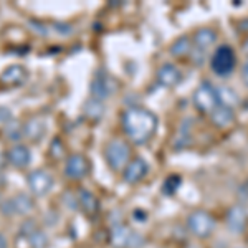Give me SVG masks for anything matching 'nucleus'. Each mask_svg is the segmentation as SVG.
Returning a JSON list of instances; mask_svg holds the SVG:
<instances>
[{
    "instance_id": "1",
    "label": "nucleus",
    "mask_w": 248,
    "mask_h": 248,
    "mask_svg": "<svg viewBox=\"0 0 248 248\" xmlns=\"http://www.w3.org/2000/svg\"><path fill=\"white\" fill-rule=\"evenodd\" d=\"M121 121L124 134L138 146L149 142L157 131V116L146 108H127Z\"/></svg>"
},
{
    "instance_id": "27",
    "label": "nucleus",
    "mask_w": 248,
    "mask_h": 248,
    "mask_svg": "<svg viewBox=\"0 0 248 248\" xmlns=\"http://www.w3.org/2000/svg\"><path fill=\"white\" fill-rule=\"evenodd\" d=\"M30 25L33 27V30L37 31L38 35H42V37H45V35H48V31H50V29L45 25V23H42V22H37V20H30Z\"/></svg>"
},
{
    "instance_id": "10",
    "label": "nucleus",
    "mask_w": 248,
    "mask_h": 248,
    "mask_svg": "<svg viewBox=\"0 0 248 248\" xmlns=\"http://www.w3.org/2000/svg\"><path fill=\"white\" fill-rule=\"evenodd\" d=\"M157 83L164 88H175L182 81V73L175 65L172 63H164L157 70Z\"/></svg>"
},
{
    "instance_id": "4",
    "label": "nucleus",
    "mask_w": 248,
    "mask_h": 248,
    "mask_svg": "<svg viewBox=\"0 0 248 248\" xmlns=\"http://www.w3.org/2000/svg\"><path fill=\"white\" fill-rule=\"evenodd\" d=\"M235 65H237V57H235L233 48L229 45H222L215 50V53L210 58V68L217 77H229L233 73Z\"/></svg>"
},
{
    "instance_id": "8",
    "label": "nucleus",
    "mask_w": 248,
    "mask_h": 248,
    "mask_svg": "<svg viewBox=\"0 0 248 248\" xmlns=\"http://www.w3.org/2000/svg\"><path fill=\"white\" fill-rule=\"evenodd\" d=\"M27 182H29L31 194L42 197V195H46L53 187V175L45 169H37L30 172Z\"/></svg>"
},
{
    "instance_id": "15",
    "label": "nucleus",
    "mask_w": 248,
    "mask_h": 248,
    "mask_svg": "<svg viewBox=\"0 0 248 248\" xmlns=\"http://www.w3.org/2000/svg\"><path fill=\"white\" fill-rule=\"evenodd\" d=\"M27 77H29V73L25 68L20 65H12L3 70V73L0 75V81L10 86H20L27 81Z\"/></svg>"
},
{
    "instance_id": "23",
    "label": "nucleus",
    "mask_w": 248,
    "mask_h": 248,
    "mask_svg": "<svg viewBox=\"0 0 248 248\" xmlns=\"http://www.w3.org/2000/svg\"><path fill=\"white\" fill-rule=\"evenodd\" d=\"M192 51V43L189 37H181L177 38L174 43L170 45V55L175 58H181V57H186Z\"/></svg>"
},
{
    "instance_id": "11",
    "label": "nucleus",
    "mask_w": 248,
    "mask_h": 248,
    "mask_svg": "<svg viewBox=\"0 0 248 248\" xmlns=\"http://www.w3.org/2000/svg\"><path fill=\"white\" fill-rule=\"evenodd\" d=\"M147 170H149L147 162L144 161L142 157H136L126 166L124 174H123V179L126 184H138L139 181H142V179L146 177Z\"/></svg>"
},
{
    "instance_id": "26",
    "label": "nucleus",
    "mask_w": 248,
    "mask_h": 248,
    "mask_svg": "<svg viewBox=\"0 0 248 248\" xmlns=\"http://www.w3.org/2000/svg\"><path fill=\"white\" fill-rule=\"evenodd\" d=\"M53 30L57 31V33L63 35V37H68V35L73 33V25H70V23H66V22H55Z\"/></svg>"
},
{
    "instance_id": "18",
    "label": "nucleus",
    "mask_w": 248,
    "mask_h": 248,
    "mask_svg": "<svg viewBox=\"0 0 248 248\" xmlns=\"http://www.w3.org/2000/svg\"><path fill=\"white\" fill-rule=\"evenodd\" d=\"M78 205L85 214L94 215L96 212H98L99 203H98V199L94 197V194H91L90 190L81 189L78 192Z\"/></svg>"
},
{
    "instance_id": "16",
    "label": "nucleus",
    "mask_w": 248,
    "mask_h": 248,
    "mask_svg": "<svg viewBox=\"0 0 248 248\" xmlns=\"http://www.w3.org/2000/svg\"><path fill=\"white\" fill-rule=\"evenodd\" d=\"M45 136V123L42 119L31 118L23 124V138H27L30 142H40Z\"/></svg>"
},
{
    "instance_id": "14",
    "label": "nucleus",
    "mask_w": 248,
    "mask_h": 248,
    "mask_svg": "<svg viewBox=\"0 0 248 248\" xmlns=\"http://www.w3.org/2000/svg\"><path fill=\"white\" fill-rule=\"evenodd\" d=\"M210 121H212V124H214L215 127H218V129H227V127H230L232 124H233L235 113H233V109H232V108L218 105L210 113Z\"/></svg>"
},
{
    "instance_id": "28",
    "label": "nucleus",
    "mask_w": 248,
    "mask_h": 248,
    "mask_svg": "<svg viewBox=\"0 0 248 248\" xmlns=\"http://www.w3.org/2000/svg\"><path fill=\"white\" fill-rule=\"evenodd\" d=\"M12 119H14V116H12V111L9 108L5 106H0V124H3L5 126L7 123H10Z\"/></svg>"
},
{
    "instance_id": "33",
    "label": "nucleus",
    "mask_w": 248,
    "mask_h": 248,
    "mask_svg": "<svg viewBox=\"0 0 248 248\" xmlns=\"http://www.w3.org/2000/svg\"><path fill=\"white\" fill-rule=\"evenodd\" d=\"M5 182H7V179H5V174H3V172L0 170V187H3V186H5Z\"/></svg>"
},
{
    "instance_id": "21",
    "label": "nucleus",
    "mask_w": 248,
    "mask_h": 248,
    "mask_svg": "<svg viewBox=\"0 0 248 248\" xmlns=\"http://www.w3.org/2000/svg\"><path fill=\"white\" fill-rule=\"evenodd\" d=\"M3 136H5L7 141L17 142L23 138V124L17 121V119H12L10 123H7L3 126Z\"/></svg>"
},
{
    "instance_id": "20",
    "label": "nucleus",
    "mask_w": 248,
    "mask_h": 248,
    "mask_svg": "<svg viewBox=\"0 0 248 248\" xmlns=\"http://www.w3.org/2000/svg\"><path fill=\"white\" fill-rule=\"evenodd\" d=\"M12 201V207H14V214L15 215H29L33 210V201L29 197L27 194H17Z\"/></svg>"
},
{
    "instance_id": "13",
    "label": "nucleus",
    "mask_w": 248,
    "mask_h": 248,
    "mask_svg": "<svg viewBox=\"0 0 248 248\" xmlns=\"http://www.w3.org/2000/svg\"><path fill=\"white\" fill-rule=\"evenodd\" d=\"M7 161L17 169H23L31 161V153L25 144H15L7 151Z\"/></svg>"
},
{
    "instance_id": "30",
    "label": "nucleus",
    "mask_w": 248,
    "mask_h": 248,
    "mask_svg": "<svg viewBox=\"0 0 248 248\" xmlns=\"http://www.w3.org/2000/svg\"><path fill=\"white\" fill-rule=\"evenodd\" d=\"M0 209H2V214L3 215H15L14 214V207H12V201L9 199V201H5V202H2V205H0Z\"/></svg>"
},
{
    "instance_id": "31",
    "label": "nucleus",
    "mask_w": 248,
    "mask_h": 248,
    "mask_svg": "<svg viewBox=\"0 0 248 248\" xmlns=\"http://www.w3.org/2000/svg\"><path fill=\"white\" fill-rule=\"evenodd\" d=\"M192 62H194L195 65H202V63L205 62V55H203V51L197 48V55H195V53L192 55Z\"/></svg>"
},
{
    "instance_id": "25",
    "label": "nucleus",
    "mask_w": 248,
    "mask_h": 248,
    "mask_svg": "<svg viewBox=\"0 0 248 248\" xmlns=\"http://www.w3.org/2000/svg\"><path fill=\"white\" fill-rule=\"evenodd\" d=\"M37 230H38L37 229V223H35V220H31V218L25 220V222L20 225V235H23V237H29L30 238Z\"/></svg>"
},
{
    "instance_id": "3",
    "label": "nucleus",
    "mask_w": 248,
    "mask_h": 248,
    "mask_svg": "<svg viewBox=\"0 0 248 248\" xmlns=\"http://www.w3.org/2000/svg\"><path fill=\"white\" fill-rule=\"evenodd\" d=\"M187 229L194 237L197 238H209L217 229L214 215L205 210H195L187 217Z\"/></svg>"
},
{
    "instance_id": "7",
    "label": "nucleus",
    "mask_w": 248,
    "mask_h": 248,
    "mask_svg": "<svg viewBox=\"0 0 248 248\" xmlns=\"http://www.w3.org/2000/svg\"><path fill=\"white\" fill-rule=\"evenodd\" d=\"M114 90H116V83L113 81V78H111L109 75L105 73V71H98L90 86L91 98L99 99V101H105V99L111 98Z\"/></svg>"
},
{
    "instance_id": "24",
    "label": "nucleus",
    "mask_w": 248,
    "mask_h": 248,
    "mask_svg": "<svg viewBox=\"0 0 248 248\" xmlns=\"http://www.w3.org/2000/svg\"><path fill=\"white\" fill-rule=\"evenodd\" d=\"M30 245L31 248H46L48 245V238L42 230H37L33 235L30 237Z\"/></svg>"
},
{
    "instance_id": "12",
    "label": "nucleus",
    "mask_w": 248,
    "mask_h": 248,
    "mask_svg": "<svg viewBox=\"0 0 248 248\" xmlns=\"http://www.w3.org/2000/svg\"><path fill=\"white\" fill-rule=\"evenodd\" d=\"M227 227L232 233L240 235L247 230V210L242 205H233L227 214Z\"/></svg>"
},
{
    "instance_id": "34",
    "label": "nucleus",
    "mask_w": 248,
    "mask_h": 248,
    "mask_svg": "<svg viewBox=\"0 0 248 248\" xmlns=\"http://www.w3.org/2000/svg\"><path fill=\"white\" fill-rule=\"evenodd\" d=\"M0 248H7V240L2 233H0Z\"/></svg>"
},
{
    "instance_id": "5",
    "label": "nucleus",
    "mask_w": 248,
    "mask_h": 248,
    "mask_svg": "<svg viewBox=\"0 0 248 248\" xmlns=\"http://www.w3.org/2000/svg\"><path fill=\"white\" fill-rule=\"evenodd\" d=\"M194 105L201 113L210 114L220 105L217 88L210 85L209 81H203L197 90L194 91Z\"/></svg>"
},
{
    "instance_id": "2",
    "label": "nucleus",
    "mask_w": 248,
    "mask_h": 248,
    "mask_svg": "<svg viewBox=\"0 0 248 248\" xmlns=\"http://www.w3.org/2000/svg\"><path fill=\"white\" fill-rule=\"evenodd\" d=\"M131 149L126 141L123 139H111L105 147V159L113 172L124 170L129 164Z\"/></svg>"
},
{
    "instance_id": "9",
    "label": "nucleus",
    "mask_w": 248,
    "mask_h": 248,
    "mask_svg": "<svg viewBox=\"0 0 248 248\" xmlns=\"http://www.w3.org/2000/svg\"><path fill=\"white\" fill-rule=\"evenodd\" d=\"M90 172V164L83 154H71L65 162V175L71 181H81Z\"/></svg>"
},
{
    "instance_id": "29",
    "label": "nucleus",
    "mask_w": 248,
    "mask_h": 248,
    "mask_svg": "<svg viewBox=\"0 0 248 248\" xmlns=\"http://www.w3.org/2000/svg\"><path fill=\"white\" fill-rule=\"evenodd\" d=\"M57 151H60V154H63V144L60 142L58 139H55L53 144H51V147H50V154L53 155V157H58Z\"/></svg>"
},
{
    "instance_id": "19",
    "label": "nucleus",
    "mask_w": 248,
    "mask_h": 248,
    "mask_svg": "<svg viewBox=\"0 0 248 248\" xmlns=\"http://www.w3.org/2000/svg\"><path fill=\"white\" fill-rule=\"evenodd\" d=\"M105 103L99 101V99H94V98H90L88 101L83 105V113L88 119H91V121H99V119L105 116Z\"/></svg>"
},
{
    "instance_id": "17",
    "label": "nucleus",
    "mask_w": 248,
    "mask_h": 248,
    "mask_svg": "<svg viewBox=\"0 0 248 248\" xmlns=\"http://www.w3.org/2000/svg\"><path fill=\"white\" fill-rule=\"evenodd\" d=\"M217 38H218V35L214 29H199L194 35L195 48H199V50H202V51L209 50L212 45H215Z\"/></svg>"
},
{
    "instance_id": "32",
    "label": "nucleus",
    "mask_w": 248,
    "mask_h": 248,
    "mask_svg": "<svg viewBox=\"0 0 248 248\" xmlns=\"http://www.w3.org/2000/svg\"><path fill=\"white\" fill-rule=\"evenodd\" d=\"M242 81L245 83V86L248 88V60L243 63V66H242Z\"/></svg>"
},
{
    "instance_id": "22",
    "label": "nucleus",
    "mask_w": 248,
    "mask_h": 248,
    "mask_svg": "<svg viewBox=\"0 0 248 248\" xmlns=\"http://www.w3.org/2000/svg\"><path fill=\"white\" fill-rule=\"evenodd\" d=\"M217 93H218L220 105H223V106H229L233 109V106H237L240 103L238 94L235 93V90H232L230 86H218Z\"/></svg>"
},
{
    "instance_id": "6",
    "label": "nucleus",
    "mask_w": 248,
    "mask_h": 248,
    "mask_svg": "<svg viewBox=\"0 0 248 248\" xmlns=\"http://www.w3.org/2000/svg\"><path fill=\"white\" fill-rule=\"evenodd\" d=\"M109 240L114 248H138L144 243L141 235L133 232L129 227H124L123 223H114Z\"/></svg>"
}]
</instances>
